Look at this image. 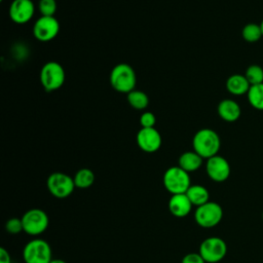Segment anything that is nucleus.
Wrapping results in <instances>:
<instances>
[{"label": "nucleus", "mask_w": 263, "mask_h": 263, "mask_svg": "<svg viewBox=\"0 0 263 263\" xmlns=\"http://www.w3.org/2000/svg\"><path fill=\"white\" fill-rule=\"evenodd\" d=\"M60 31V23L54 16L39 17L33 27L35 38L42 42H47L57 37Z\"/></svg>", "instance_id": "9d476101"}, {"label": "nucleus", "mask_w": 263, "mask_h": 263, "mask_svg": "<svg viewBox=\"0 0 263 263\" xmlns=\"http://www.w3.org/2000/svg\"><path fill=\"white\" fill-rule=\"evenodd\" d=\"M222 218L223 209L215 201H208L197 206L194 212V221L202 228H213L217 226L222 221Z\"/></svg>", "instance_id": "39448f33"}, {"label": "nucleus", "mask_w": 263, "mask_h": 263, "mask_svg": "<svg viewBox=\"0 0 263 263\" xmlns=\"http://www.w3.org/2000/svg\"><path fill=\"white\" fill-rule=\"evenodd\" d=\"M262 220H263V212H262Z\"/></svg>", "instance_id": "7c9ffc66"}, {"label": "nucleus", "mask_w": 263, "mask_h": 263, "mask_svg": "<svg viewBox=\"0 0 263 263\" xmlns=\"http://www.w3.org/2000/svg\"><path fill=\"white\" fill-rule=\"evenodd\" d=\"M181 263H205L199 253H188L183 258Z\"/></svg>", "instance_id": "bb28decb"}, {"label": "nucleus", "mask_w": 263, "mask_h": 263, "mask_svg": "<svg viewBox=\"0 0 263 263\" xmlns=\"http://www.w3.org/2000/svg\"><path fill=\"white\" fill-rule=\"evenodd\" d=\"M127 102L133 108L143 110L148 106L149 98L144 91L134 89L127 93Z\"/></svg>", "instance_id": "412c9836"}, {"label": "nucleus", "mask_w": 263, "mask_h": 263, "mask_svg": "<svg viewBox=\"0 0 263 263\" xmlns=\"http://www.w3.org/2000/svg\"><path fill=\"white\" fill-rule=\"evenodd\" d=\"M247 97L250 105L253 108L263 110V83L251 85Z\"/></svg>", "instance_id": "aec40b11"}, {"label": "nucleus", "mask_w": 263, "mask_h": 263, "mask_svg": "<svg viewBox=\"0 0 263 263\" xmlns=\"http://www.w3.org/2000/svg\"><path fill=\"white\" fill-rule=\"evenodd\" d=\"M245 76L251 85L263 83V69L259 65L249 66L246 70Z\"/></svg>", "instance_id": "5701e85b"}, {"label": "nucleus", "mask_w": 263, "mask_h": 263, "mask_svg": "<svg viewBox=\"0 0 263 263\" xmlns=\"http://www.w3.org/2000/svg\"><path fill=\"white\" fill-rule=\"evenodd\" d=\"M137 144L141 150L147 153L156 152L161 146V136L154 127H142L136 137Z\"/></svg>", "instance_id": "f8f14e48"}, {"label": "nucleus", "mask_w": 263, "mask_h": 263, "mask_svg": "<svg viewBox=\"0 0 263 263\" xmlns=\"http://www.w3.org/2000/svg\"><path fill=\"white\" fill-rule=\"evenodd\" d=\"M74 184L76 188L86 189L89 188L95 182V174L91 170L83 167L76 172L74 178Z\"/></svg>", "instance_id": "6ab92c4d"}, {"label": "nucleus", "mask_w": 263, "mask_h": 263, "mask_svg": "<svg viewBox=\"0 0 263 263\" xmlns=\"http://www.w3.org/2000/svg\"><path fill=\"white\" fill-rule=\"evenodd\" d=\"M25 263H49L52 260L50 245L41 238L28 241L23 249Z\"/></svg>", "instance_id": "20e7f679"}, {"label": "nucleus", "mask_w": 263, "mask_h": 263, "mask_svg": "<svg viewBox=\"0 0 263 263\" xmlns=\"http://www.w3.org/2000/svg\"><path fill=\"white\" fill-rule=\"evenodd\" d=\"M193 150L203 159H209L218 154L221 147L219 135L211 128H201L193 137Z\"/></svg>", "instance_id": "f257e3e1"}, {"label": "nucleus", "mask_w": 263, "mask_h": 263, "mask_svg": "<svg viewBox=\"0 0 263 263\" xmlns=\"http://www.w3.org/2000/svg\"><path fill=\"white\" fill-rule=\"evenodd\" d=\"M46 187L48 192L59 199L69 197L76 188L73 178L62 172L50 174L46 180Z\"/></svg>", "instance_id": "423d86ee"}, {"label": "nucleus", "mask_w": 263, "mask_h": 263, "mask_svg": "<svg viewBox=\"0 0 263 263\" xmlns=\"http://www.w3.org/2000/svg\"><path fill=\"white\" fill-rule=\"evenodd\" d=\"M0 263H11V257L9 252L1 247L0 248Z\"/></svg>", "instance_id": "cd10ccee"}, {"label": "nucleus", "mask_w": 263, "mask_h": 263, "mask_svg": "<svg viewBox=\"0 0 263 263\" xmlns=\"http://www.w3.org/2000/svg\"><path fill=\"white\" fill-rule=\"evenodd\" d=\"M156 122V117L153 113L151 112H144L141 117H140V124L142 125V127H154Z\"/></svg>", "instance_id": "a878e982"}, {"label": "nucleus", "mask_w": 263, "mask_h": 263, "mask_svg": "<svg viewBox=\"0 0 263 263\" xmlns=\"http://www.w3.org/2000/svg\"><path fill=\"white\" fill-rule=\"evenodd\" d=\"M39 11L44 16H53L57 11L55 0H40L38 4Z\"/></svg>", "instance_id": "b1692460"}, {"label": "nucleus", "mask_w": 263, "mask_h": 263, "mask_svg": "<svg viewBox=\"0 0 263 263\" xmlns=\"http://www.w3.org/2000/svg\"><path fill=\"white\" fill-rule=\"evenodd\" d=\"M218 114L219 116L227 122L236 121L241 114L240 106L231 99L222 100L218 105Z\"/></svg>", "instance_id": "2eb2a0df"}, {"label": "nucleus", "mask_w": 263, "mask_h": 263, "mask_svg": "<svg viewBox=\"0 0 263 263\" xmlns=\"http://www.w3.org/2000/svg\"><path fill=\"white\" fill-rule=\"evenodd\" d=\"M198 253L205 263H218L226 256L227 245L221 237L210 236L201 241Z\"/></svg>", "instance_id": "1a4fd4ad"}, {"label": "nucleus", "mask_w": 263, "mask_h": 263, "mask_svg": "<svg viewBox=\"0 0 263 263\" xmlns=\"http://www.w3.org/2000/svg\"><path fill=\"white\" fill-rule=\"evenodd\" d=\"M192 203L185 193L173 194L168 199L167 208L170 213L177 218L188 216L192 210Z\"/></svg>", "instance_id": "4468645a"}, {"label": "nucleus", "mask_w": 263, "mask_h": 263, "mask_svg": "<svg viewBox=\"0 0 263 263\" xmlns=\"http://www.w3.org/2000/svg\"><path fill=\"white\" fill-rule=\"evenodd\" d=\"M35 7L31 0H13L9 7V16L16 24H26L34 15Z\"/></svg>", "instance_id": "ddd939ff"}, {"label": "nucleus", "mask_w": 263, "mask_h": 263, "mask_svg": "<svg viewBox=\"0 0 263 263\" xmlns=\"http://www.w3.org/2000/svg\"><path fill=\"white\" fill-rule=\"evenodd\" d=\"M205 172L212 181L216 183H222L229 178L231 168L228 160L217 154L206 159Z\"/></svg>", "instance_id": "9b49d317"}, {"label": "nucleus", "mask_w": 263, "mask_h": 263, "mask_svg": "<svg viewBox=\"0 0 263 263\" xmlns=\"http://www.w3.org/2000/svg\"><path fill=\"white\" fill-rule=\"evenodd\" d=\"M260 27H261V31H262V35H263V21L261 22V24H260Z\"/></svg>", "instance_id": "c756f323"}, {"label": "nucleus", "mask_w": 263, "mask_h": 263, "mask_svg": "<svg viewBox=\"0 0 263 263\" xmlns=\"http://www.w3.org/2000/svg\"><path fill=\"white\" fill-rule=\"evenodd\" d=\"M251 84L245 75L241 74H233L229 76L226 80V88L227 90L234 96L247 95Z\"/></svg>", "instance_id": "dca6fc26"}, {"label": "nucleus", "mask_w": 263, "mask_h": 263, "mask_svg": "<svg viewBox=\"0 0 263 263\" xmlns=\"http://www.w3.org/2000/svg\"><path fill=\"white\" fill-rule=\"evenodd\" d=\"M203 158L193 151H186L182 153L178 159V165L186 171L187 173H192L200 168L202 165Z\"/></svg>", "instance_id": "f3484780"}, {"label": "nucleus", "mask_w": 263, "mask_h": 263, "mask_svg": "<svg viewBox=\"0 0 263 263\" xmlns=\"http://www.w3.org/2000/svg\"><path fill=\"white\" fill-rule=\"evenodd\" d=\"M241 35H242V38L248 42H257L263 37L260 25L255 23L247 24L242 28Z\"/></svg>", "instance_id": "4be33fe9"}, {"label": "nucleus", "mask_w": 263, "mask_h": 263, "mask_svg": "<svg viewBox=\"0 0 263 263\" xmlns=\"http://www.w3.org/2000/svg\"><path fill=\"white\" fill-rule=\"evenodd\" d=\"M192 205L196 208L210 201V192L202 185H191L185 193Z\"/></svg>", "instance_id": "a211bd4d"}, {"label": "nucleus", "mask_w": 263, "mask_h": 263, "mask_svg": "<svg viewBox=\"0 0 263 263\" xmlns=\"http://www.w3.org/2000/svg\"><path fill=\"white\" fill-rule=\"evenodd\" d=\"M5 230L10 234H18L24 231L22 218H10L5 223Z\"/></svg>", "instance_id": "393cba45"}, {"label": "nucleus", "mask_w": 263, "mask_h": 263, "mask_svg": "<svg viewBox=\"0 0 263 263\" xmlns=\"http://www.w3.org/2000/svg\"><path fill=\"white\" fill-rule=\"evenodd\" d=\"M24 231L32 236L42 234L49 225L47 214L41 209H31L22 216Z\"/></svg>", "instance_id": "6e6552de"}, {"label": "nucleus", "mask_w": 263, "mask_h": 263, "mask_svg": "<svg viewBox=\"0 0 263 263\" xmlns=\"http://www.w3.org/2000/svg\"><path fill=\"white\" fill-rule=\"evenodd\" d=\"M163 186L173 194L186 193L188 188L191 186V180L189 173L181 168L179 165L168 167L163 174Z\"/></svg>", "instance_id": "7ed1b4c3"}, {"label": "nucleus", "mask_w": 263, "mask_h": 263, "mask_svg": "<svg viewBox=\"0 0 263 263\" xmlns=\"http://www.w3.org/2000/svg\"><path fill=\"white\" fill-rule=\"evenodd\" d=\"M49 263H67V262L62 259H52Z\"/></svg>", "instance_id": "c85d7f7f"}, {"label": "nucleus", "mask_w": 263, "mask_h": 263, "mask_svg": "<svg viewBox=\"0 0 263 263\" xmlns=\"http://www.w3.org/2000/svg\"><path fill=\"white\" fill-rule=\"evenodd\" d=\"M65 77L64 68L54 61L44 64L40 71V82L46 91L59 89L64 84Z\"/></svg>", "instance_id": "0eeeda50"}, {"label": "nucleus", "mask_w": 263, "mask_h": 263, "mask_svg": "<svg viewBox=\"0 0 263 263\" xmlns=\"http://www.w3.org/2000/svg\"><path fill=\"white\" fill-rule=\"evenodd\" d=\"M111 86L118 92L128 93L135 89L137 83V76L135 70L128 64L116 65L110 74Z\"/></svg>", "instance_id": "f03ea898"}]
</instances>
